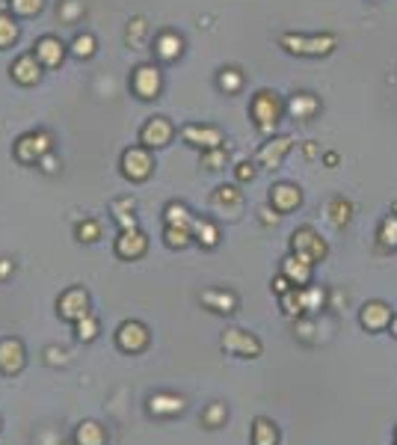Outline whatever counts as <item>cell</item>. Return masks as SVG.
<instances>
[{"label": "cell", "mask_w": 397, "mask_h": 445, "mask_svg": "<svg viewBox=\"0 0 397 445\" xmlns=\"http://www.w3.org/2000/svg\"><path fill=\"white\" fill-rule=\"evenodd\" d=\"M152 157H148V152L145 148H128L125 152V157H122V172H125L128 178H133V181H143V178H148V172H152Z\"/></svg>", "instance_id": "8"}, {"label": "cell", "mask_w": 397, "mask_h": 445, "mask_svg": "<svg viewBox=\"0 0 397 445\" xmlns=\"http://www.w3.org/2000/svg\"><path fill=\"white\" fill-rule=\"evenodd\" d=\"M193 241V232L190 229H178V226H166V246L172 250H184Z\"/></svg>", "instance_id": "33"}, {"label": "cell", "mask_w": 397, "mask_h": 445, "mask_svg": "<svg viewBox=\"0 0 397 445\" xmlns=\"http://www.w3.org/2000/svg\"><path fill=\"white\" fill-rule=\"evenodd\" d=\"M143 33H145V21H143V18H133V24L128 27V39L140 42V39H143Z\"/></svg>", "instance_id": "46"}, {"label": "cell", "mask_w": 397, "mask_h": 445, "mask_svg": "<svg viewBox=\"0 0 397 445\" xmlns=\"http://www.w3.org/2000/svg\"><path fill=\"white\" fill-rule=\"evenodd\" d=\"M320 110V101L312 95V92H300V95H294L291 101H288V113L294 116V119H312L315 113Z\"/></svg>", "instance_id": "20"}, {"label": "cell", "mask_w": 397, "mask_h": 445, "mask_svg": "<svg viewBox=\"0 0 397 445\" xmlns=\"http://www.w3.org/2000/svg\"><path fill=\"white\" fill-rule=\"evenodd\" d=\"M291 148H294V140H291V137H273L270 143L261 146V152H258V164L267 167V169H276L282 160H284V155L291 152Z\"/></svg>", "instance_id": "13"}, {"label": "cell", "mask_w": 397, "mask_h": 445, "mask_svg": "<svg viewBox=\"0 0 397 445\" xmlns=\"http://www.w3.org/2000/svg\"><path fill=\"white\" fill-rule=\"evenodd\" d=\"M226 418H229V410H226V404H210L208 410L202 413V422L208 425V428H219V425H226Z\"/></svg>", "instance_id": "34"}, {"label": "cell", "mask_w": 397, "mask_h": 445, "mask_svg": "<svg viewBox=\"0 0 397 445\" xmlns=\"http://www.w3.org/2000/svg\"><path fill=\"white\" fill-rule=\"evenodd\" d=\"M240 83H243V78H240V71H234V69H226V71L219 74V86L226 92H238Z\"/></svg>", "instance_id": "40"}, {"label": "cell", "mask_w": 397, "mask_h": 445, "mask_svg": "<svg viewBox=\"0 0 397 445\" xmlns=\"http://www.w3.org/2000/svg\"><path fill=\"white\" fill-rule=\"evenodd\" d=\"M312 270H315V264L308 262V258H303V255H296V253H291L288 258L282 262V274L288 276L294 285H312Z\"/></svg>", "instance_id": "12"}, {"label": "cell", "mask_w": 397, "mask_h": 445, "mask_svg": "<svg viewBox=\"0 0 397 445\" xmlns=\"http://www.w3.org/2000/svg\"><path fill=\"white\" fill-rule=\"evenodd\" d=\"M193 238L210 250V246H217V241H219V229H217L210 220H198V217H196V220H193Z\"/></svg>", "instance_id": "29"}, {"label": "cell", "mask_w": 397, "mask_h": 445, "mask_svg": "<svg viewBox=\"0 0 397 445\" xmlns=\"http://www.w3.org/2000/svg\"><path fill=\"white\" fill-rule=\"evenodd\" d=\"M326 214H329V222H332V226L344 229L347 222H350V217H353V205L347 202L344 196H335V199L329 202V208H326Z\"/></svg>", "instance_id": "28"}, {"label": "cell", "mask_w": 397, "mask_h": 445, "mask_svg": "<svg viewBox=\"0 0 397 445\" xmlns=\"http://www.w3.org/2000/svg\"><path fill=\"white\" fill-rule=\"evenodd\" d=\"M291 253L303 255V258H308L312 264H317V262H324V258H326L329 246H326V241L320 238V234H317L312 226H303V229H296V232L291 234Z\"/></svg>", "instance_id": "2"}, {"label": "cell", "mask_w": 397, "mask_h": 445, "mask_svg": "<svg viewBox=\"0 0 397 445\" xmlns=\"http://www.w3.org/2000/svg\"><path fill=\"white\" fill-rule=\"evenodd\" d=\"M95 336H98V320H95L92 315L80 318V320H78V339H80V341H92Z\"/></svg>", "instance_id": "38"}, {"label": "cell", "mask_w": 397, "mask_h": 445, "mask_svg": "<svg viewBox=\"0 0 397 445\" xmlns=\"http://www.w3.org/2000/svg\"><path fill=\"white\" fill-rule=\"evenodd\" d=\"M169 137H172V125L166 119H152L148 125H143V131H140V140H143V146H166L169 143Z\"/></svg>", "instance_id": "18"}, {"label": "cell", "mask_w": 397, "mask_h": 445, "mask_svg": "<svg viewBox=\"0 0 397 445\" xmlns=\"http://www.w3.org/2000/svg\"><path fill=\"white\" fill-rule=\"evenodd\" d=\"M71 54H74V57H92V54H95V39H92L89 33L78 36V39L71 42Z\"/></svg>", "instance_id": "37"}, {"label": "cell", "mask_w": 397, "mask_h": 445, "mask_svg": "<svg viewBox=\"0 0 397 445\" xmlns=\"http://www.w3.org/2000/svg\"><path fill=\"white\" fill-rule=\"evenodd\" d=\"M288 288H294V282H291L288 276H284V274H279L276 279H273V291H276V294H284Z\"/></svg>", "instance_id": "48"}, {"label": "cell", "mask_w": 397, "mask_h": 445, "mask_svg": "<svg viewBox=\"0 0 397 445\" xmlns=\"http://www.w3.org/2000/svg\"><path fill=\"white\" fill-rule=\"evenodd\" d=\"M63 45H59L54 36H45V39H39V45H36V57L42 59L45 66H59L63 63Z\"/></svg>", "instance_id": "21"}, {"label": "cell", "mask_w": 397, "mask_h": 445, "mask_svg": "<svg viewBox=\"0 0 397 445\" xmlns=\"http://www.w3.org/2000/svg\"><path fill=\"white\" fill-rule=\"evenodd\" d=\"M394 442H397V430H394Z\"/></svg>", "instance_id": "54"}, {"label": "cell", "mask_w": 397, "mask_h": 445, "mask_svg": "<svg viewBox=\"0 0 397 445\" xmlns=\"http://www.w3.org/2000/svg\"><path fill=\"white\" fill-rule=\"evenodd\" d=\"M181 48H184V42H181V36H178V33H164V36L157 39L154 51L164 57V59H175V57L181 54Z\"/></svg>", "instance_id": "30"}, {"label": "cell", "mask_w": 397, "mask_h": 445, "mask_svg": "<svg viewBox=\"0 0 397 445\" xmlns=\"http://www.w3.org/2000/svg\"><path fill=\"white\" fill-rule=\"evenodd\" d=\"M226 160H229V152L226 148H208V152L202 155V167H208V169H222L226 167Z\"/></svg>", "instance_id": "36"}, {"label": "cell", "mask_w": 397, "mask_h": 445, "mask_svg": "<svg viewBox=\"0 0 397 445\" xmlns=\"http://www.w3.org/2000/svg\"><path fill=\"white\" fill-rule=\"evenodd\" d=\"M12 9L18 12V15H33V12L42 9V0H9Z\"/></svg>", "instance_id": "41"}, {"label": "cell", "mask_w": 397, "mask_h": 445, "mask_svg": "<svg viewBox=\"0 0 397 445\" xmlns=\"http://www.w3.org/2000/svg\"><path fill=\"white\" fill-rule=\"evenodd\" d=\"M202 303L210 309V312H219V315L238 312V297H234L231 291H205Z\"/></svg>", "instance_id": "19"}, {"label": "cell", "mask_w": 397, "mask_h": 445, "mask_svg": "<svg viewBox=\"0 0 397 445\" xmlns=\"http://www.w3.org/2000/svg\"><path fill=\"white\" fill-rule=\"evenodd\" d=\"M214 205L217 208H226V211H240L243 193L234 188V184H222V188H217V193H214Z\"/></svg>", "instance_id": "25"}, {"label": "cell", "mask_w": 397, "mask_h": 445, "mask_svg": "<svg viewBox=\"0 0 397 445\" xmlns=\"http://www.w3.org/2000/svg\"><path fill=\"white\" fill-rule=\"evenodd\" d=\"M45 152H51V137H48V134H27V137H21L15 146V155L24 164L39 160Z\"/></svg>", "instance_id": "11"}, {"label": "cell", "mask_w": 397, "mask_h": 445, "mask_svg": "<svg viewBox=\"0 0 397 445\" xmlns=\"http://www.w3.org/2000/svg\"><path fill=\"white\" fill-rule=\"evenodd\" d=\"M380 246L382 250H394L397 246V214H389L386 220L380 222Z\"/></svg>", "instance_id": "32"}, {"label": "cell", "mask_w": 397, "mask_h": 445, "mask_svg": "<svg viewBox=\"0 0 397 445\" xmlns=\"http://www.w3.org/2000/svg\"><path fill=\"white\" fill-rule=\"evenodd\" d=\"M145 246H148L145 234H143V232H136V229H131V232H122V234H119L116 253H119L122 258H140V255L145 253Z\"/></svg>", "instance_id": "16"}, {"label": "cell", "mask_w": 397, "mask_h": 445, "mask_svg": "<svg viewBox=\"0 0 397 445\" xmlns=\"http://www.w3.org/2000/svg\"><path fill=\"white\" fill-rule=\"evenodd\" d=\"M222 351H229L234 356H261V341H258L252 332H243V330H226V336H222Z\"/></svg>", "instance_id": "4"}, {"label": "cell", "mask_w": 397, "mask_h": 445, "mask_svg": "<svg viewBox=\"0 0 397 445\" xmlns=\"http://www.w3.org/2000/svg\"><path fill=\"white\" fill-rule=\"evenodd\" d=\"M238 181H252L255 178V164H250V160H243V164H238Z\"/></svg>", "instance_id": "45"}, {"label": "cell", "mask_w": 397, "mask_h": 445, "mask_svg": "<svg viewBox=\"0 0 397 445\" xmlns=\"http://www.w3.org/2000/svg\"><path fill=\"white\" fill-rule=\"evenodd\" d=\"M148 410L154 416H178L184 410V398L181 395H172V392H157L148 398Z\"/></svg>", "instance_id": "17"}, {"label": "cell", "mask_w": 397, "mask_h": 445, "mask_svg": "<svg viewBox=\"0 0 397 445\" xmlns=\"http://www.w3.org/2000/svg\"><path fill=\"white\" fill-rule=\"evenodd\" d=\"M252 445H279V428L270 418H255L252 422Z\"/></svg>", "instance_id": "22"}, {"label": "cell", "mask_w": 397, "mask_h": 445, "mask_svg": "<svg viewBox=\"0 0 397 445\" xmlns=\"http://www.w3.org/2000/svg\"><path fill=\"white\" fill-rule=\"evenodd\" d=\"M338 160H341L338 152H326V155H324V164H326L329 169H332V167H338Z\"/></svg>", "instance_id": "50"}, {"label": "cell", "mask_w": 397, "mask_h": 445, "mask_svg": "<svg viewBox=\"0 0 397 445\" xmlns=\"http://www.w3.org/2000/svg\"><path fill=\"white\" fill-rule=\"evenodd\" d=\"M391 306L389 303H382V300H370L362 306V312H359V324H362L368 332H382V330H389L391 324Z\"/></svg>", "instance_id": "5"}, {"label": "cell", "mask_w": 397, "mask_h": 445, "mask_svg": "<svg viewBox=\"0 0 397 445\" xmlns=\"http://www.w3.org/2000/svg\"><path fill=\"white\" fill-rule=\"evenodd\" d=\"M258 214H261V222H264V226H276V222H279V217H282V214H279L273 205L258 208Z\"/></svg>", "instance_id": "44"}, {"label": "cell", "mask_w": 397, "mask_h": 445, "mask_svg": "<svg viewBox=\"0 0 397 445\" xmlns=\"http://www.w3.org/2000/svg\"><path fill=\"white\" fill-rule=\"evenodd\" d=\"M279 113H282V104H279L276 92L261 90L252 98V119H255V125H258V131H261V134H273V131H276Z\"/></svg>", "instance_id": "3"}, {"label": "cell", "mask_w": 397, "mask_h": 445, "mask_svg": "<svg viewBox=\"0 0 397 445\" xmlns=\"http://www.w3.org/2000/svg\"><path fill=\"white\" fill-rule=\"evenodd\" d=\"M24 362H27V356H24V344L18 339L0 341V374H18Z\"/></svg>", "instance_id": "10"}, {"label": "cell", "mask_w": 397, "mask_h": 445, "mask_svg": "<svg viewBox=\"0 0 397 445\" xmlns=\"http://www.w3.org/2000/svg\"><path fill=\"white\" fill-rule=\"evenodd\" d=\"M394 445H397V442H394Z\"/></svg>", "instance_id": "55"}, {"label": "cell", "mask_w": 397, "mask_h": 445, "mask_svg": "<svg viewBox=\"0 0 397 445\" xmlns=\"http://www.w3.org/2000/svg\"><path fill=\"white\" fill-rule=\"evenodd\" d=\"M303 202V193L296 184H288V181H282V184H273L270 188V205L276 208L279 214H288L294 211V208H300Z\"/></svg>", "instance_id": "7"}, {"label": "cell", "mask_w": 397, "mask_h": 445, "mask_svg": "<svg viewBox=\"0 0 397 445\" xmlns=\"http://www.w3.org/2000/svg\"><path fill=\"white\" fill-rule=\"evenodd\" d=\"M12 78H15L18 83H36L39 80V59H36L33 54L21 57L15 66H12Z\"/></svg>", "instance_id": "24"}, {"label": "cell", "mask_w": 397, "mask_h": 445, "mask_svg": "<svg viewBox=\"0 0 397 445\" xmlns=\"http://www.w3.org/2000/svg\"><path fill=\"white\" fill-rule=\"evenodd\" d=\"M303 152H305V157H317V146L315 143H305Z\"/></svg>", "instance_id": "51"}, {"label": "cell", "mask_w": 397, "mask_h": 445, "mask_svg": "<svg viewBox=\"0 0 397 445\" xmlns=\"http://www.w3.org/2000/svg\"><path fill=\"white\" fill-rule=\"evenodd\" d=\"M148 330L140 324V320H128V324H122L119 332H116V341H119V348L125 351V353H140L148 348Z\"/></svg>", "instance_id": "6"}, {"label": "cell", "mask_w": 397, "mask_h": 445, "mask_svg": "<svg viewBox=\"0 0 397 445\" xmlns=\"http://www.w3.org/2000/svg\"><path fill=\"white\" fill-rule=\"evenodd\" d=\"M104 439H107V434L98 422H83L78 430H74V442L78 445H104Z\"/></svg>", "instance_id": "26"}, {"label": "cell", "mask_w": 397, "mask_h": 445, "mask_svg": "<svg viewBox=\"0 0 397 445\" xmlns=\"http://www.w3.org/2000/svg\"><path fill=\"white\" fill-rule=\"evenodd\" d=\"M45 356H48V362H51V365H57V362L63 365V362H66V353H63V351H57V348H48Z\"/></svg>", "instance_id": "49"}, {"label": "cell", "mask_w": 397, "mask_h": 445, "mask_svg": "<svg viewBox=\"0 0 397 445\" xmlns=\"http://www.w3.org/2000/svg\"><path fill=\"white\" fill-rule=\"evenodd\" d=\"M389 330H391V336H394V339H397V315H394V318H391V324H389Z\"/></svg>", "instance_id": "53"}, {"label": "cell", "mask_w": 397, "mask_h": 445, "mask_svg": "<svg viewBox=\"0 0 397 445\" xmlns=\"http://www.w3.org/2000/svg\"><path fill=\"white\" fill-rule=\"evenodd\" d=\"M80 12H83L80 0H66V3H63V18H66V21H74V18L80 15Z\"/></svg>", "instance_id": "43"}, {"label": "cell", "mask_w": 397, "mask_h": 445, "mask_svg": "<svg viewBox=\"0 0 397 445\" xmlns=\"http://www.w3.org/2000/svg\"><path fill=\"white\" fill-rule=\"evenodd\" d=\"M39 167H42L45 172H57V169H59V160H57L51 152H45V155L39 157Z\"/></svg>", "instance_id": "47"}, {"label": "cell", "mask_w": 397, "mask_h": 445, "mask_svg": "<svg viewBox=\"0 0 397 445\" xmlns=\"http://www.w3.org/2000/svg\"><path fill=\"white\" fill-rule=\"evenodd\" d=\"M78 238L86 241V243H92V241L101 238V226H98L95 220H83L80 226H78Z\"/></svg>", "instance_id": "39"}, {"label": "cell", "mask_w": 397, "mask_h": 445, "mask_svg": "<svg viewBox=\"0 0 397 445\" xmlns=\"http://www.w3.org/2000/svg\"><path fill=\"white\" fill-rule=\"evenodd\" d=\"M9 270H12V262H6V258H3V262H0V279H3Z\"/></svg>", "instance_id": "52"}, {"label": "cell", "mask_w": 397, "mask_h": 445, "mask_svg": "<svg viewBox=\"0 0 397 445\" xmlns=\"http://www.w3.org/2000/svg\"><path fill=\"white\" fill-rule=\"evenodd\" d=\"M282 48L288 54H300V57H326L335 51V45H338V39H335V33H282Z\"/></svg>", "instance_id": "1"}, {"label": "cell", "mask_w": 397, "mask_h": 445, "mask_svg": "<svg viewBox=\"0 0 397 445\" xmlns=\"http://www.w3.org/2000/svg\"><path fill=\"white\" fill-rule=\"evenodd\" d=\"M164 217H166V226H178V229H190V232H193V220H196V217L187 211V205L169 202L166 211H164Z\"/></svg>", "instance_id": "27"}, {"label": "cell", "mask_w": 397, "mask_h": 445, "mask_svg": "<svg viewBox=\"0 0 397 445\" xmlns=\"http://www.w3.org/2000/svg\"><path fill=\"white\" fill-rule=\"evenodd\" d=\"M296 336H300L305 344H308V341H315V320L296 318Z\"/></svg>", "instance_id": "42"}, {"label": "cell", "mask_w": 397, "mask_h": 445, "mask_svg": "<svg viewBox=\"0 0 397 445\" xmlns=\"http://www.w3.org/2000/svg\"><path fill=\"white\" fill-rule=\"evenodd\" d=\"M15 39H18V24L12 21V15L0 12V48H3V45H12Z\"/></svg>", "instance_id": "35"}, {"label": "cell", "mask_w": 397, "mask_h": 445, "mask_svg": "<svg viewBox=\"0 0 397 445\" xmlns=\"http://www.w3.org/2000/svg\"><path fill=\"white\" fill-rule=\"evenodd\" d=\"M303 306H305V312H320V309L326 306V291L320 288V285H303Z\"/></svg>", "instance_id": "31"}, {"label": "cell", "mask_w": 397, "mask_h": 445, "mask_svg": "<svg viewBox=\"0 0 397 445\" xmlns=\"http://www.w3.org/2000/svg\"><path fill=\"white\" fill-rule=\"evenodd\" d=\"M279 306H282V312L288 315V318H303L305 315V306H303V291H300V285H294V288H288L284 294H279Z\"/></svg>", "instance_id": "23"}, {"label": "cell", "mask_w": 397, "mask_h": 445, "mask_svg": "<svg viewBox=\"0 0 397 445\" xmlns=\"http://www.w3.org/2000/svg\"><path fill=\"white\" fill-rule=\"evenodd\" d=\"M184 140H187L190 146H198V148H219L222 143V134L217 128H210V125H187L184 128Z\"/></svg>", "instance_id": "14"}, {"label": "cell", "mask_w": 397, "mask_h": 445, "mask_svg": "<svg viewBox=\"0 0 397 445\" xmlns=\"http://www.w3.org/2000/svg\"><path fill=\"white\" fill-rule=\"evenodd\" d=\"M59 315L74 320V324H78L80 318L89 315V297H86V291L83 288H71V291H66L63 297H59Z\"/></svg>", "instance_id": "9"}, {"label": "cell", "mask_w": 397, "mask_h": 445, "mask_svg": "<svg viewBox=\"0 0 397 445\" xmlns=\"http://www.w3.org/2000/svg\"><path fill=\"white\" fill-rule=\"evenodd\" d=\"M133 90L140 98H154L160 92V71L154 66H140L133 74Z\"/></svg>", "instance_id": "15"}]
</instances>
